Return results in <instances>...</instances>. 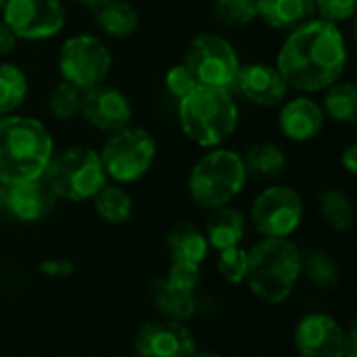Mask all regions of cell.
<instances>
[{
    "label": "cell",
    "mask_w": 357,
    "mask_h": 357,
    "mask_svg": "<svg viewBox=\"0 0 357 357\" xmlns=\"http://www.w3.org/2000/svg\"><path fill=\"white\" fill-rule=\"evenodd\" d=\"M349 63V46L341 25L314 17L287 31L274 65L289 90L297 94H320L339 82Z\"/></svg>",
    "instance_id": "1"
},
{
    "label": "cell",
    "mask_w": 357,
    "mask_h": 357,
    "mask_svg": "<svg viewBox=\"0 0 357 357\" xmlns=\"http://www.w3.org/2000/svg\"><path fill=\"white\" fill-rule=\"evenodd\" d=\"M54 151L52 132L40 117L23 113L0 117V184L42 178Z\"/></svg>",
    "instance_id": "2"
},
{
    "label": "cell",
    "mask_w": 357,
    "mask_h": 357,
    "mask_svg": "<svg viewBox=\"0 0 357 357\" xmlns=\"http://www.w3.org/2000/svg\"><path fill=\"white\" fill-rule=\"evenodd\" d=\"M176 119L186 140L209 151L224 146L236 134L241 107L236 94L230 90L197 86L176 100Z\"/></svg>",
    "instance_id": "3"
},
{
    "label": "cell",
    "mask_w": 357,
    "mask_h": 357,
    "mask_svg": "<svg viewBox=\"0 0 357 357\" xmlns=\"http://www.w3.org/2000/svg\"><path fill=\"white\" fill-rule=\"evenodd\" d=\"M247 257L249 291L264 303H284L301 280V249L291 238H261L247 249Z\"/></svg>",
    "instance_id": "4"
},
{
    "label": "cell",
    "mask_w": 357,
    "mask_h": 357,
    "mask_svg": "<svg viewBox=\"0 0 357 357\" xmlns=\"http://www.w3.org/2000/svg\"><path fill=\"white\" fill-rule=\"evenodd\" d=\"M249 176L238 151L218 146L205 151L188 174V195L201 209L230 205L247 186Z\"/></svg>",
    "instance_id": "5"
},
{
    "label": "cell",
    "mask_w": 357,
    "mask_h": 357,
    "mask_svg": "<svg viewBox=\"0 0 357 357\" xmlns=\"http://www.w3.org/2000/svg\"><path fill=\"white\" fill-rule=\"evenodd\" d=\"M42 180L61 201L84 203L109 182L100 155L86 144H71L54 151Z\"/></svg>",
    "instance_id": "6"
},
{
    "label": "cell",
    "mask_w": 357,
    "mask_h": 357,
    "mask_svg": "<svg viewBox=\"0 0 357 357\" xmlns=\"http://www.w3.org/2000/svg\"><path fill=\"white\" fill-rule=\"evenodd\" d=\"M98 155L107 180L123 186L142 180L153 169L159 155V144L151 130L130 123L119 132L107 134Z\"/></svg>",
    "instance_id": "7"
},
{
    "label": "cell",
    "mask_w": 357,
    "mask_h": 357,
    "mask_svg": "<svg viewBox=\"0 0 357 357\" xmlns=\"http://www.w3.org/2000/svg\"><path fill=\"white\" fill-rule=\"evenodd\" d=\"M113 69V52L98 33L77 31L67 36L56 50V71L63 82L88 92L105 84Z\"/></svg>",
    "instance_id": "8"
},
{
    "label": "cell",
    "mask_w": 357,
    "mask_h": 357,
    "mask_svg": "<svg viewBox=\"0 0 357 357\" xmlns=\"http://www.w3.org/2000/svg\"><path fill=\"white\" fill-rule=\"evenodd\" d=\"M182 63L190 69L199 86L230 92H234V84L243 65L232 40L215 31L197 33L186 46Z\"/></svg>",
    "instance_id": "9"
},
{
    "label": "cell",
    "mask_w": 357,
    "mask_h": 357,
    "mask_svg": "<svg viewBox=\"0 0 357 357\" xmlns=\"http://www.w3.org/2000/svg\"><path fill=\"white\" fill-rule=\"evenodd\" d=\"M303 218L305 203L299 190L287 184H270L253 199L247 222L261 238H291Z\"/></svg>",
    "instance_id": "10"
},
{
    "label": "cell",
    "mask_w": 357,
    "mask_h": 357,
    "mask_svg": "<svg viewBox=\"0 0 357 357\" xmlns=\"http://www.w3.org/2000/svg\"><path fill=\"white\" fill-rule=\"evenodd\" d=\"M0 17L17 42H46L65 29L67 6L63 0H6Z\"/></svg>",
    "instance_id": "11"
},
{
    "label": "cell",
    "mask_w": 357,
    "mask_h": 357,
    "mask_svg": "<svg viewBox=\"0 0 357 357\" xmlns=\"http://www.w3.org/2000/svg\"><path fill=\"white\" fill-rule=\"evenodd\" d=\"M79 117L92 130H96L100 134H113L132 123L134 105L123 90L105 82L88 92H84Z\"/></svg>",
    "instance_id": "12"
},
{
    "label": "cell",
    "mask_w": 357,
    "mask_h": 357,
    "mask_svg": "<svg viewBox=\"0 0 357 357\" xmlns=\"http://www.w3.org/2000/svg\"><path fill=\"white\" fill-rule=\"evenodd\" d=\"M134 351L136 357H190L197 351V343L184 322L161 318L140 326Z\"/></svg>",
    "instance_id": "13"
},
{
    "label": "cell",
    "mask_w": 357,
    "mask_h": 357,
    "mask_svg": "<svg viewBox=\"0 0 357 357\" xmlns=\"http://www.w3.org/2000/svg\"><path fill=\"white\" fill-rule=\"evenodd\" d=\"M293 341L301 357H345L347 331L333 316L314 312L297 322Z\"/></svg>",
    "instance_id": "14"
},
{
    "label": "cell",
    "mask_w": 357,
    "mask_h": 357,
    "mask_svg": "<svg viewBox=\"0 0 357 357\" xmlns=\"http://www.w3.org/2000/svg\"><path fill=\"white\" fill-rule=\"evenodd\" d=\"M234 94H241L253 107L274 109L289 98V86L274 63L251 61L241 65Z\"/></svg>",
    "instance_id": "15"
},
{
    "label": "cell",
    "mask_w": 357,
    "mask_h": 357,
    "mask_svg": "<svg viewBox=\"0 0 357 357\" xmlns=\"http://www.w3.org/2000/svg\"><path fill=\"white\" fill-rule=\"evenodd\" d=\"M324 126L322 105L312 94H295L278 107V130L289 142L307 144L322 134Z\"/></svg>",
    "instance_id": "16"
},
{
    "label": "cell",
    "mask_w": 357,
    "mask_h": 357,
    "mask_svg": "<svg viewBox=\"0 0 357 357\" xmlns=\"http://www.w3.org/2000/svg\"><path fill=\"white\" fill-rule=\"evenodd\" d=\"M56 197L52 190L46 186L42 178L13 184L6 188V209L10 218H15L21 224H36L46 220L54 207H56Z\"/></svg>",
    "instance_id": "17"
},
{
    "label": "cell",
    "mask_w": 357,
    "mask_h": 357,
    "mask_svg": "<svg viewBox=\"0 0 357 357\" xmlns=\"http://www.w3.org/2000/svg\"><path fill=\"white\" fill-rule=\"evenodd\" d=\"M92 19L98 36L128 40L140 29V10L130 0H107L92 6Z\"/></svg>",
    "instance_id": "18"
},
{
    "label": "cell",
    "mask_w": 357,
    "mask_h": 357,
    "mask_svg": "<svg viewBox=\"0 0 357 357\" xmlns=\"http://www.w3.org/2000/svg\"><path fill=\"white\" fill-rule=\"evenodd\" d=\"M316 15V0H257V19L274 31H291Z\"/></svg>",
    "instance_id": "19"
},
{
    "label": "cell",
    "mask_w": 357,
    "mask_h": 357,
    "mask_svg": "<svg viewBox=\"0 0 357 357\" xmlns=\"http://www.w3.org/2000/svg\"><path fill=\"white\" fill-rule=\"evenodd\" d=\"M203 232L209 243V249L224 251L230 247H238L247 232V218L236 207L224 205L209 211Z\"/></svg>",
    "instance_id": "20"
},
{
    "label": "cell",
    "mask_w": 357,
    "mask_h": 357,
    "mask_svg": "<svg viewBox=\"0 0 357 357\" xmlns=\"http://www.w3.org/2000/svg\"><path fill=\"white\" fill-rule=\"evenodd\" d=\"M165 247L172 261H188L201 266L209 255V243L205 238V232L188 222L174 224L167 230Z\"/></svg>",
    "instance_id": "21"
},
{
    "label": "cell",
    "mask_w": 357,
    "mask_h": 357,
    "mask_svg": "<svg viewBox=\"0 0 357 357\" xmlns=\"http://www.w3.org/2000/svg\"><path fill=\"white\" fill-rule=\"evenodd\" d=\"M241 155H243L249 180L270 182V180H276L287 169L284 149L268 140L249 144Z\"/></svg>",
    "instance_id": "22"
},
{
    "label": "cell",
    "mask_w": 357,
    "mask_h": 357,
    "mask_svg": "<svg viewBox=\"0 0 357 357\" xmlns=\"http://www.w3.org/2000/svg\"><path fill=\"white\" fill-rule=\"evenodd\" d=\"M153 301L163 318L186 322L199 312V299L195 291H184L169 284L165 278H159L153 284Z\"/></svg>",
    "instance_id": "23"
},
{
    "label": "cell",
    "mask_w": 357,
    "mask_h": 357,
    "mask_svg": "<svg viewBox=\"0 0 357 357\" xmlns=\"http://www.w3.org/2000/svg\"><path fill=\"white\" fill-rule=\"evenodd\" d=\"M322 94L324 117L337 126H354L357 121V88L351 79H339L328 86Z\"/></svg>",
    "instance_id": "24"
},
{
    "label": "cell",
    "mask_w": 357,
    "mask_h": 357,
    "mask_svg": "<svg viewBox=\"0 0 357 357\" xmlns=\"http://www.w3.org/2000/svg\"><path fill=\"white\" fill-rule=\"evenodd\" d=\"M29 96V77L13 61H0V117L19 113Z\"/></svg>",
    "instance_id": "25"
},
{
    "label": "cell",
    "mask_w": 357,
    "mask_h": 357,
    "mask_svg": "<svg viewBox=\"0 0 357 357\" xmlns=\"http://www.w3.org/2000/svg\"><path fill=\"white\" fill-rule=\"evenodd\" d=\"M92 205L96 215L107 222V224H126L132 218L134 211V201L130 197V192L121 186V184H105L94 197H92Z\"/></svg>",
    "instance_id": "26"
},
{
    "label": "cell",
    "mask_w": 357,
    "mask_h": 357,
    "mask_svg": "<svg viewBox=\"0 0 357 357\" xmlns=\"http://www.w3.org/2000/svg\"><path fill=\"white\" fill-rule=\"evenodd\" d=\"M84 92L69 82L59 79L46 94V111L54 121H73L82 113Z\"/></svg>",
    "instance_id": "27"
},
{
    "label": "cell",
    "mask_w": 357,
    "mask_h": 357,
    "mask_svg": "<svg viewBox=\"0 0 357 357\" xmlns=\"http://www.w3.org/2000/svg\"><path fill=\"white\" fill-rule=\"evenodd\" d=\"M320 215L335 232H347L354 226V203L341 188H328L320 195Z\"/></svg>",
    "instance_id": "28"
},
{
    "label": "cell",
    "mask_w": 357,
    "mask_h": 357,
    "mask_svg": "<svg viewBox=\"0 0 357 357\" xmlns=\"http://www.w3.org/2000/svg\"><path fill=\"white\" fill-rule=\"evenodd\" d=\"M301 276L320 289H331L339 282V264L324 249L301 251Z\"/></svg>",
    "instance_id": "29"
},
{
    "label": "cell",
    "mask_w": 357,
    "mask_h": 357,
    "mask_svg": "<svg viewBox=\"0 0 357 357\" xmlns=\"http://www.w3.org/2000/svg\"><path fill=\"white\" fill-rule=\"evenodd\" d=\"M215 23L228 29H243L257 21V0H211Z\"/></svg>",
    "instance_id": "30"
},
{
    "label": "cell",
    "mask_w": 357,
    "mask_h": 357,
    "mask_svg": "<svg viewBox=\"0 0 357 357\" xmlns=\"http://www.w3.org/2000/svg\"><path fill=\"white\" fill-rule=\"evenodd\" d=\"M247 266H249V257H247V249L238 247H230L224 251H218V259H215V268L220 272V276L230 282V284H241L245 282L247 276Z\"/></svg>",
    "instance_id": "31"
},
{
    "label": "cell",
    "mask_w": 357,
    "mask_h": 357,
    "mask_svg": "<svg viewBox=\"0 0 357 357\" xmlns=\"http://www.w3.org/2000/svg\"><path fill=\"white\" fill-rule=\"evenodd\" d=\"M163 86L167 90V94L174 100H180L182 96H186L188 92H192L199 82L195 79V75L190 73V69L180 61L172 67H167V71L163 73Z\"/></svg>",
    "instance_id": "32"
},
{
    "label": "cell",
    "mask_w": 357,
    "mask_h": 357,
    "mask_svg": "<svg viewBox=\"0 0 357 357\" xmlns=\"http://www.w3.org/2000/svg\"><path fill=\"white\" fill-rule=\"evenodd\" d=\"M357 0H316V15L335 25H343L354 19Z\"/></svg>",
    "instance_id": "33"
},
{
    "label": "cell",
    "mask_w": 357,
    "mask_h": 357,
    "mask_svg": "<svg viewBox=\"0 0 357 357\" xmlns=\"http://www.w3.org/2000/svg\"><path fill=\"white\" fill-rule=\"evenodd\" d=\"M169 284L184 289V291H195L199 289L201 282V266L188 264V261H172L167 274L163 276Z\"/></svg>",
    "instance_id": "34"
},
{
    "label": "cell",
    "mask_w": 357,
    "mask_h": 357,
    "mask_svg": "<svg viewBox=\"0 0 357 357\" xmlns=\"http://www.w3.org/2000/svg\"><path fill=\"white\" fill-rule=\"evenodd\" d=\"M40 272L48 278H67L75 272V264L67 257H52L40 264Z\"/></svg>",
    "instance_id": "35"
},
{
    "label": "cell",
    "mask_w": 357,
    "mask_h": 357,
    "mask_svg": "<svg viewBox=\"0 0 357 357\" xmlns=\"http://www.w3.org/2000/svg\"><path fill=\"white\" fill-rule=\"evenodd\" d=\"M17 38L13 36V31L6 27V23L2 21V17H0V61L2 59H6V56H10L13 54V50L17 48Z\"/></svg>",
    "instance_id": "36"
},
{
    "label": "cell",
    "mask_w": 357,
    "mask_h": 357,
    "mask_svg": "<svg viewBox=\"0 0 357 357\" xmlns=\"http://www.w3.org/2000/svg\"><path fill=\"white\" fill-rule=\"evenodd\" d=\"M339 161H341V167H343V169H345L349 176L357 174V144L356 142L347 144V146L341 151V157H339Z\"/></svg>",
    "instance_id": "37"
},
{
    "label": "cell",
    "mask_w": 357,
    "mask_h": 357,
    "mask_svg": "<svg viewBox=\"0 0 357 357\" xmlns=\"http://www.w3.org/2000/svg\"><path fill=\"white\" fill-rule=\"evenodd\" d=\"M345 357H357V333L356 326L347 331V347H345Z\"/></svg>",
    "instance_id": "38"
},
{
    "label": "cell",
    "mask_w": 357,
    "mask_h": 357,
    "mask_svg": "<svg viewBox=\"0 0 357 357\" xmlns=\"http://www.w3.org/2000/svg\"><path fill=\"white\" fill-rule=\"evenodd\" d=\"M6 188H8V186L0 184V211L6 209Z\"/></svg>",
    "instance_id": "39"
},
{
    "label": "cell",
    "mask_w": 357,
    "mask_h": 357,
    "mask_svg": "<svg viewBox=\"0 0 357 357\" xmlns=\"http://www.w3.org/2000/svg\"><path fill=\"white\" fill-rule=\"evenodd\" d=\"M190 357H224V356H220V354H215V351H195Z\"/></svg>",
    "instance_id": "40"
},
{
    "label": "cell",
    "mask_w": 357,
    "mask_h": 357,
    "mask_svg": "<svg viewBox=\"0 0 357 357\" xmlns=\"http://www.w3.org/2000/svg\"><path fill=\"white\" fill-rule=\"evenodd\" d=\"M75 2H79V4H84V6H88V8H92V6H96V4H100V2H107V0H75Z\"/></svg>",
    "instance_id": "41"
},
{
    "label": "cell",
    "mask_w": 357,
    "mask_h": 357,
    "mask_svg": "<svg viewBox=\"0 0 357 357\" xmlns=\"http://www.w3.org/2000/svg\"><path fill=\"white\" fill-rule=\"evenodd\" d=\"M4 2H6V0H0V10H2V6H4Z\"/></svg>",
    "instance_id": "42"
}]
</instances>
